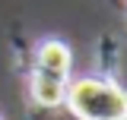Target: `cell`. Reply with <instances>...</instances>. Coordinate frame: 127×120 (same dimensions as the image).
Listing matches in <instances>:
<instances>
[{"label":"cell","mask_w":127,"mask_h":120,"mask_svg":"<svg viewBox=\"0 0 127 120\" xmlns=\"http://www.w3.org/2000/svg\"><path fill=\"white\" fill-rule=\"evenodd\" d=\"M26 82H29V98L38 107H64V95L73 79V51L70 44L48 35L32 47L29 70H26Z\"/></svg>","instance_id":"obj_1"},{"label":"cell","mask_w":127,"mask_h":120,"mask_svg":"<svg viewBox=\"0 0 127 120\" xmlns=\"http://www.w3.org/2000/svg\"><path fill=\"white\" fill-rule=\"evenodd\" d=\"M64 107L76 120H127V85L98 73L70 79Z\"/></svg>","instance_id":"obj_2"},{"label":"cell","mask_w":127,"mask_h":120,"mask_svg":"<svg viewBox=\"0 0 127 120\" xmlns=\"http://www.w3.org/2000/svg\"><path fill=\"white\" fill-rule=\"evenodd\" d=\"M118 70H121V41L114 35H102L95 44V73L118 79Z\"/></svg>","instance_id":"obj_3"},{"label":"cell","mask_w":127,"mask_h":120,"mask_svg":"<svg viewBox=\"0 0 127 120\" xmlns=\"http://www.w3.org/2000/svg\"><path fill=\"white\" fill-rule=\"evenodd\" d=\"M0 120H3V117H0Z\"/></svg>","instance_id":"obj_4"}]
</instances>
